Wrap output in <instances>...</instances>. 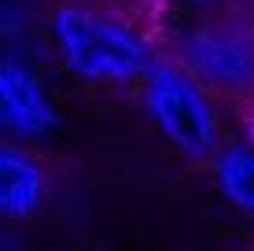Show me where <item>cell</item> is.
Returning a JSON list of instances; mask_svg holds the SVG:
<instances>
[{
  "instance_id": "ba28073f",
  "label": "cell",
  "mask_w": 254,
  "mask_h": 251,
  "mask_svg": "<svg viewBox=\"0 0 254 251\" xmlns=\"http://www.w3.org/2000/svg\"><path fill=\"white\" fill-rule=\"evenodd\" d=\"M185 4H188V7H217L221 0H185Z\"/></svg>"
},
{
  "instance_id": "3957f363",
  "label": "cell",
  "mask_w": 254,
  "mask_h": 251,
  "mask_svg": "<svg viewBox=\"0 0 254 251\" xmlns=\"http://www.w3.org/2000/svg\"><path fill=\"white\" fill-rule=\"evenodd\" d=\"M177 59L210 96L254 100V22L240 15L195 22L173 37Z\"/></svg>"
},
{
  "instance_id": "8992f818",
  "label": "cell",
  "mask_w": 254,
  "mask_h": 251,
  "mask_svg": "<svg viewBox=\"0 0 254 251\" xmlns=\"http://www.w3.org/2000/svg\"><path fill=\"white\" fill-rule=\"evenodd\" d=\"M214 181L236 211L254 214V148L251 144H221L214 155Z\"/></svg>"
},
{
  "instance_id": "52a82bcc",
  "label": "cell",
  "mask_w": 254,
  "mask_h": 251,
  "mask_svg": "<svg viewBox=\"0 0 254 251\" xmlns=\"http://www.w3.org/2000/svg\"><path fill=\"white\" fill-rule=\"evenodd\" d=\"M243 129H247V144L254 148V103L247 107V115H243Z\"/></svg>"
},
{
  "instance_id": "277c9868",
  "label": "cell",
  "mask_w": 254,
  "mask_h": 251,
  "mask_svg": "<svg viewBox=\"0 0 254 251\" xmlns=\"http://www.w3.org/2000/svg\"><path fill=\"white\" fill-rule=\"evenodd\" d=\"M59 126L45 82L19 56H0V133L15 141H41Z\"/></svg>"
},
{
  "instance_id": "7a4b0ae2",
  "label": "cell",
  "mask_w": 254,
  "mask_h": 251,
  "mask_svg": "<svg viewBox=\"0 0 254 251\" xmlns=\"http://www.w3.org/2000/svg\"><path fill=\"white\" fill-rule=\"evenodd\" d=\"M140 103L151 126L170 141L185 159H214L221 148V118L214 96L191 78L177 59L155 56L147 74L140 78Z\"/></svg>"
},
{
  "instance_id": "5b68a950",
  "label": "cell",
  "mask_w": 254,
  "mask_h": 251,
  "mask_svg": "<svg viewBox=\"0 0 254 251\" xmlns=\"http://www.w3.org/2000/svg\"><path fill=\"white\" fill-rule=\"evenodd\" d=\"M48 170L30 148L0 137V222H26L45 207Z\"/></svg>"
},
{
  "instance_id": "6da1fadb",
  "label": "cell",
  "mask_w": 254,
  "mask_h": 251,
  "mask_svg": "<svg viewBox=\"0 0 254 251\" xmlns=\"http://www.w3.org/2000/svg\"><path fill=\"white\" fill-rule=\"evenodd\" d=\"M48 33L63 67L92 85H136L159 56L140 26L115 11H100L89 4H59L48 19Z\"/></svg>"
}]
</instances>
